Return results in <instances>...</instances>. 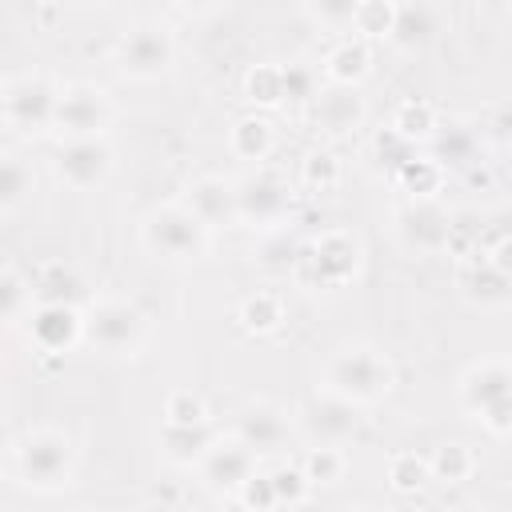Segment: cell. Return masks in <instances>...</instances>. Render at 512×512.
I'll return each mask as SVG.
<instances>
[{
    "mask_svg": "<svg viewBox=\"0 0 512 512\" xmlns=\"http://www.w3.org/2000/svg\"><path fill=\"white\" fill-rule=\"evenodd\" d=\"M392 384H396V368L376 344H344L320 368V392L340 396L356 408L384 400Z\"/></svg>",
    "mask_w": 512,
    "mask_h": 512,
    "instance_id": "obj_1",
    "label": "cell"
},
{
    "mask_svg": "<svg viewBox=\"0 0 512 512\" xmlns=\"http://www.w3.org/2000/svg\"><path fill=\"white\" fill-rule=\"evenodd\" d=\"M12 476L32 492H60L72 484L76 448L60 428H24L12 444Z\"/></svg>",
    "mask_w": 512,
    "mask_h": 512,
    "instance_id": "obj_2",
    "label": "cell"
},
{
    "mask_svg": "<svg viewBox=\"0 0 512 512\" xmlns=\"http://www.w3.org/2000/svg\"><path fill=\"white\" fill-rule=\"evenodd\" d=\"M140 244L168 264H192L208 256L212 232L184 204H156L140 220Z\"/></svg>",
    "mask_w": 512,
    "mask_h": 512,
    "instance_id": "obj_3",
    "label": "cell"
},
{
    "mask_svg": "<svg viewBox=\"0 0 512 512\" xmlns=\"http://www.w3.org/2000/svg\"><path fill=\"white\" fill-rule=\"evenodd\" d=\"M84 340L104 356H136L148 340V316L124 296H92L84 308Z\"/></svg>",
    "mask_w": 512,
    "mask_h": 512,
    "instance_id": "obj_4",
    "label": "cell"
},
{
    "mask_svg": "<svg viewBox=\"0 0 512 512\" xmlns=\"http://www.w3.org/2000/svg\"><path fill=\"white\" fill-rule=\"evenodd\" d=\"M460 404L476 412L492 432H512V364L480 360L460 376Z\"/></svg>",
    "mask_w": 512,
    "mask_h": 512,
    "instance_id": "obj_5",
    "label": "cell"
},
{
    "mask_svg": "<svg viewBox=\"0 0 512 512\" xmlns=\"http://www.w3.org/2000/svg\"><path fill=\"white\" fill-rule=\"evenodd\" d=\"M4 124L20 136H36L48 132L56 124V104H60V88L40 76V72H20L4 80Z\"/></svg>",
    "mask_w": 512,
    "mask_h": 512,
    "instance_id": "obj_6",
    "label": "cell"
},
{
    "mask_svg": "<svg viewBox=\"0 0 512 512\" xmlns=\"http://www.w3.org/2000/svg\"><path fill=\"white\" fill-rule=\"evenodd\" d=\"M236 208H240V224L248 228H284L292 216V184L276 172V168H252L236 180Z\"/></svg>",
    "mask_w": 512,
    "mask_h": 512,
    "instance_id": "obj_7",
    "label": "cell"
},
{
    "mask_svg": "<svg viewBox=\"0 0 512 512\" xmlns=\"http://www.w3.org/2000/svg\"><path fill=\"white\" fill-rule=\"evenodd\" d=\"M360 260H364L360 256V240L352 232H344V228H328L304 248L296 280H304L312 288H340L360 272Z\"/></svg>",
    "mask_w": 512,
    "mask_h": 512,
    "instance_id": "obj_8",
    "label": "cell"
},
{
    "mask_svg": "<svg viewBox=\"0 0 512 512\" xmlns=\"http://www.w3.org/2000/svg\"><path fill=\"white\" fill-rule=\"evenodd\" d=\"M172 56H176V44H172V32L164 24H132L128 32H120L116 48H112V60L120 68V76L128 80H156L172 68Z\"/></svg>",
    "mask_w": 512,
    "mask_h": 512,
    "instance_id": "obj_9",
    "label": "cell"
},
{
    "mask_svg": "<svg viewBox=\"0 0 512 512\" xmlns=\"http://www.w3.org/2000/svg\"><path fill=\"white\" fill-rule=\"evenodd\" d=\"M452 220L456 216L440 204V196H432V200H404L392 216V228H396L400 248L416 256H436V252H448Z\"/></svg>",
    "mask_w": 512,
    "mask_h": 512,
    "instance_id": "obj_10",
    "label": "cell"
},
{
    "mask_svg": "<svg viewBox=\"0 0 512 512\" xmlns=\"http://www.w3.org/2000/svg\"><path fill=\"white\" fill-rule=\"evenodd\" d=\"M112 120V104L108 92L96 84H64L60 88V104H56V132L64 140H84V136H104Z\"/></svg>",
    "mask_w": 512,
    "mask_h": 512,
    "instance_id": "obj_11",
    "label": "cell"
},
{
    "mask_svg": "<svg viewBox=\"0 0 512 512\" xmlns=\"http://www.w3.org/2000/svg\"><path fill=\"white\" fill-rule=\"evenodd\" d=\"M304 436L312 444H328V448H340L348 444L360 428H364V412L340 396H328V392H316L300 412H296Z\"/></svg>",
    "mask_w": 512,
    "mask_h": 512,
    "instance_id": "obj_12",
    "label": "cell"
},
{
    "mask_svg": "<svg viewBox=\"0 0 512 512\" xmlns=\"http://www.w3.org/2000/svg\"><path fill=\"white\" fill-rule=\"evenodd\" d=\"M288 432H292V420L280 404L272 400H248L240 412H236V424H232V436L260 456H276L284 444H288Z\"/></svg>",
    "mask_w": 512,
    "mask_h": 512,
    "instance_id": "obj_13",
    "label": "cell"
},
{
    "mask_svg": "<svg viewBox=\"0 0 512 512\" xmlns=\"http://www.w3.org/2000/svg\"><path fill=\"white\" fill-rule=\"evenodd\" d=\"M208 232H220V228H236L240 224V208H236V180H224L216 172L208 176H196L188 180L184 188V200H180Z\"/></svg>",
    "mask_w": 512,
    "mask_h": 512,
    "instance_id": "obj_14",
    "label": "cell"
},
{
    "mask_svg": "<svg viewBox=\"0 0 512 512\" xmlns=\"http://www.w3.org/2000/svg\"><path fill=\"white\" fill-rule=\"evenodd\" d=\"M56 172L68 188L84 192L96 188L112 172V144L104 136H84V140H64L56 156Z\"/></svg>",
    "mask_w": 512,
    "mask_h": 512,
    "instance_id": "obj_15",
    "label": "cell"
},
{
    "mask_svg": "<svg viewBox=\"0 0 512 512\" xmlns=\"http://www.w3.org/2000/svg\"><path fill=\"white\" fill-rule=\"evenodd\" d=\"M252 472H256V452L244 448L232 432L220 436V440L208 448V456L200 460V480H204L212 492H232V496H236Z\"/></svg>",
    "mask_w": 512,
    "mask_h": 512,
    "instance_id": "obj_16",
    "label": "cell"
},
{
    "mask_svg": "<svg viewBox=\"0 0 512 512\" xmlns=\"http://www.w3.org/2000/svg\"><path fill=\"white\" fill-rule=\"evenodd\" d=\"M28 336L40 352H68L84 340V308L76 304H36L28 316Z\"/></svg>",
    "mask_w": 512,
    "mask_h": 512,
    "instance_id": "obj_17",
    "label": "cell"
},
{
    "mask_svg": "<svg viewBox=\"0 0 512 512\" xmlns=\"http://www.w3.org/2000/svg\"><path fill=\"white\" fill-rule=\"evenodd\" d=\"M308 112H312V124H316L324 136H344V132H352V128L364 124L368 104H364L360 88H340V84H332V88H324V92L312 100Z\"/></svg>",
    "mask_w": 512,
    "mask_h": 512,
    "instance_id": "obj_18",
    "label": "cell"
},
{
    "mask_svg": "<svg viewBox=\"0 0 512 512\" xmlns=\"http://www.w3.org/2000/svg\"><path fill=\"white\" fill-rule=\"evenodd\" d=\"M428 156L444 172H472L480 164V132L464 120H440L436 136L428 140Z\"/></svg>",
    "mask_w": 512,
    "mask_h": 512,
    "instance_id": "obj_19",
    "label": "cell"
},
{
    "mask_svg": "<svg viewBox=\"0 0 512 512\" xmlns=\"http://www.w3.org/2000/svg\"><path fill=\"white\" fill-rule=\"evenodd\" d=\"M456 284H460L464 300H472L480 308H508L512 304V276L500 272L488 256L464 260L460 272H456Z\"/></svg>",
    "mask_w": 512,
    "mask_h": 512,
    "instance_id": "obj_20",
    "label": "cell"
},
{
    "mask_svg": "<svg viewBox=\"0 0 512 512\" xmlns=\"http://www.w3.org/2000/svg\"><path fill=\"white\" fill-rule=\"evenodd\" d=\"M304 240L296 228H268L260 232V240L252 244V264L264 272V276H296L300 260H304Z\"/></svg>",
    "mask_w": 512,
    "mask_h": 512,
    "instance_id": "obj_21",
    "label": "cell"
},
{
    "mask_svg": "<svg viewBox=\"0 0 512 512\" xmlns=\"http://www.w3.org/2000/svg\"><path fill=\"white\" fill-rule=\"evenodd\" d=\"M220 440V432L212 428V424H160V432H156V444H160V452L172 460V464H180V468H200V460L208 456V448Z\"/></svg>",
    "mask_w": 512,
    "mask_h": 512,
    "instance_id": "obj_22",
    "label": "cell"
},
{
    "mask_svg": "<svg viewBox=\"0 0 512 512\" xmlns=\"http://www.w3.org/2000/svg\"><path fill=\"white\" fill-rule=\"evenodd\" d=\"M440 32V8L432 4H396L392 12V28H388V44L400 52H416L428 48Z\"/></svg>",
    "mask_w": 512,
    "mask_h": 512,
    "instance_id": "obj_23",
    "label": "cell"
},
{
    "mask_svg": "<svg viewBox=\"0 0 512 512\" xmlns=\"http://www.w3.org/2000/svg\"><path fill=\"white\" fill-rule=\"evenodd\" d=\"M368 68H372V44L360 40V36L336 40L328 48V56H324V76L332 84H340V88H356L368 76Z\"/></svg>",
    "mask_w": 512,
    "mask_h": 512,
    "instance_id": "obj_24",
    "label": "cell"
},
{
    "mask_svg": "<svg viewBox=\"0 0 512 512\" xmlns=\"http://www.w3.org/2000/svg\"><path fill=\"white\" fill-rule=\"evenodd\" d=\"M272 124L264 120V116H256V112H248V116H240L232 128H228V148H232V156H240V160H248V164H256L260 168V160H268V152H272Z\"/></svg>",
    "mask_w": 512,
    "mask_h": 512,
    "instance_id": "obj_25",
    "label": "cell"
},
{
    "mask_svg": "<svg viewBox=\"0 0 512 512\" xmlns=\"http://www.w3.org/2000/svg\"><path fill=\"white\" fill-rule=\"evenodd\" d=\"M32 188H36L32 164L24 156H16V152H4V160H0V212L12 216L32 196Z\"/></svg>",
    "mask_w": 512,
    "mask_h": 512,
    "instance_id": "obj_26",
    "label": "cell"
},
{
    "mask_svg": "<svg viewBox=\"0 0 512 512\" xmlns=\"http://www.w3.org/2000/svg\"><path fill=\"white\" fill-rule=\"evenodd\" d=\"M32 292H36V304H76L80 300V276H76V268L52 260L32 276Z\"/></svg>",
    "mask_w": 512,
    "mask_h": 512,
    "instance_id": "obj_27",
    "label": "cell"
},
{
    "mask_svg": "<svg viewBox=\"0 0 512 512\" xmlns=\"http://www.w3.org/2000/svg\"><path fill=\"white\" fill-rule=\"evenodd\" d=\"M236 320H240V328H244V332L268 336V332H276V328H280V320H284V300H280L276 292H268V288H256L252 296H244V300H240Z\"/></svg>",
    "mask_w": 512,
    "mask_h": 512,
    "instance_id": "obj_28",
    "label": "cell"
},
{
    "mask_svg": "<svg viewBox=\"0 0 512 512\" xmlns=\"http://www.w3.org/2000/svg\"><path fill=\"white\" fill-rule=\"evenodd\" d=\"M0 312H4V324H20L24 316L36 312L32 276H24L16 264H4L0 272Z\"/></svg>",
    "mask_w": 512,
    "mask_h": 512,
    "instance_id": "obj_29",
    "label": "cell"
},
{
    "mask_svg": "<svg viewBox=\"0 0 512 512\" xmlns=\"http://www.w3.org/2000/svg\"><path fill=\"white\" fill-rule=\"evenodd\" d=\"M392 128L404 136V140H412V144H428L432 136H436V128H440V116H436V108L428 104V100H404L400 108H396V116H392Z\"/></svg>",
    "mask_w": 512,
    "mask_h": 512,
    "instance_id": "obj_30",
    "label": "cell"
},
{
    "mask_svg": "<svg viewBox=\"0 0 512 512\" xmlns=\"http://www.w3.org/2000/svg\"><path fill=\"white\" fill-rule=\"evenodd\" d=\"M392 180L408 192V200H432V196L440 192V184H444V168H440L432 156H416V160H408Z\"/></svg>",
    "mask_w": 512,
    "mask_h": 512,
    "instance_id": "obj_31",
    "label": "cell"
},
{
    "mask_svg": "<svg viewBox=\"0 0 512 512\" xmlns=\"http://www.w3.org/2000/svg\"><path fill=\"white\" fill-rule=\"evenodd\" d=\"M428 468H432V480H440V484H464L472 476V468H476V456H472L468 444L452 440V444H440L428 456Z\"/></svg>",
    "mask_w": 512,
    "mask_h": 512,
    "instance_id": "obj_32",
    "label": "cell"
},
{
    "mask_svg": "<svg viewBox=\"0 0 512 512\" xmlns=\"http://www.w3.org/2000/svg\"><path fill=\"white\" fill-rule=\"evenodd\" d=\"M244 96L260 108L284 104V68L280 64H252L244 72Z\"/></svg>",
    "mask_w": 512,
    "mask_h": 512,
    "instance_id": "obj_33",
    "label": "cell"
},
{
    "mask_svg": "<svg viewBox=\"0 0 512 512\" xmlns=\"http://www.w3.org/2000/svg\"><path fill=\"white\" fill-rule=\"evenodd\" d=\"M356 12L360 0H320V4H304V16L320 28V32H336L344 40V32L356 28Z\"/></svg>",
    "mask_w": 512,
    "mask_h": 512,
    "instance_id": "obj_34",
    "label": "cell"
},
{
    "mask_svg": "<svg viewBox=\"0 0 512 512\" xmlns=\"http://www.w3.org/2000/svg\"><path fill=\"white\" fill-rule=\"evenodd\" d=\"M420 152H416V144L412 140H404L392 124L388 128H380L376 136H372V160L380 164V168H388V176H396L408 160H416Z\"/></svg>",
    "mask_w": 512,
    "mask_h": 512,
    "instance_id": "obj_35",
    "label": "cell"
},
{
    "mask_svg": "<svg viewBox=\"0 0 512 512\" xmlns=\"http://www.w3.org/2000/svg\"><path fill=\"white\" fill-rule=\"evenodd\" d=\"M284 68V104H304V108H312V100L324 92L320 88V72L312 68V64H304V60H288V64H280Z\"/></svg>",
    "mask_w": 512,
    "mask_h": 512,
    "instance_id": "obj_36",
    "label": "cell"
},
{
    "mask_svg": "<svg viewBox=\"0 0 512 512\" xmlns=\"http://www.w3.org/2000/svg\"><path fill=\"white\" fill-rule=\"evenodd\" d=\"M432 480V468H428V456H416V452H396L392 460H388V484L396 488V492H416V488H424Z\"/></svg>",
    "mask_w": 512,
    "mask_h": 512,
    "instance_id": "obj_37",
    "label": "cell"
},
{
    "mask_svg": "<svg viewBox=\"0 0 512 512\" xmlns=\"http://www.w3.org/2000/svg\"><path fill=\"white\" fill-rule=\"evenodd\" d=\"M300 468H304V476H308L312 484H336V480L344 476L348 460H344V452H340V448H328V444H312V448L304 452Z\"/></svg>",
    "mask_w": 512,
    "mask_h": 512,
    "instance_id": "obj_38",
    "label": "cell"
},
{
    "mask_svg": "<svg viewBox=\"0 0 512 512\" xmlns=\"http://www.w3.org/2000/svg\"><path fill=\"white\" fill-rule=\"evenodd\" d=\"M268 476H272V488H276L280 508H296V504H304V500H308V492L316 488V484L304 476V468H300V464H280V468H272Z\"/></svg>",
    "mask_w": 512,
    "mask_h": 512,
    "instance_id": "obj_39",
    "label": "cell"
},
{
    "mask_svg": "<svg viewBox=\"0 0 512 512\" xmlns=\"http://www.w3.org/2000/svg\"><path fill=\"white\" fill-rule=\"evenodd\" d=\"M392 12L396 4H380V0H360V12H356V36L360 40H388V28H392Z\"/></svg>",
    "mask_w": 512,
    "mask_h": 512,
    "instance_id": "obj_40",
    "label": "cell"
},
{
    "mask_svg": "<svg viewBox=\"0 0 512 512\" xmlns=\"http://www.w3.org/2000/svg\"><path fill=\"white\" fill-rule=\"evenodd\" d=\"M164 420H168V424H208V404H204L200 392L176 388V392L164 400Z\"/></svg>",
    "mask_w": 512,
    "mask_h": 512,
    "instance_id": "obj_41",
    "label": "cell"
},
{
    "mask_svg": "<svg viewBox=\"0 0 512 512\" xmlns=\"http://www.w3.org/2000/svg\"><path fill=\"white\" fill-rule=\"evenodd\" d=\"M304 184H308L312 192L336 188V184H340V160H336L328 148H312V152L304 156Z\"/></svg>",
    "mask_w": 512,
    "mask_h": 512,
    "instance_id": "obj_42",
    "label": "cell"
},
{
    "mask_svg": "<svg viewBox=\"0 0 512 512\" xmlns=\"http://www.w3.org/2000/svg\"><path fill=\"white\" fill-rule=\"evenodd\" d=\"M236 500L244 504V512H276V508H280L276 488H272V476H268V472H260V468L244 480V488L236 492Z\"/></svg>",
    "mask_w": 512,
    "mask_h": 512,
    "instance_id": "obj_43",
    "label": "cell"
},
{
    "mask_svg": "<svg viewBox=\"0 0 512 512\" xmlns=\"http://www.w3.org/2000/svg\"><path fill=\"white\" fill-rule=\"evenodd\" d=\"M484 256H488V260H492V264H496L500 272H508V276H512V236L496 240V244H492V248H488Z\"/></svg>",
    "mask_w": 512,
    "mask_h": 512,
    "instance_id": "obj_44",
    "label": "cell"
},
{
    "mask_svg": "<svg viewBox=\"0 0 512 512\" xmlns=\"http://www.w3.org/2000/svg\"><path fill=\"white\" fill-rule=\"evenodd\" d=\"M344 512H372V508H344Z\"/></svg>",
    "mask_w": 512,
    "mask_h": 512,
    "instance_id": "obj_45",
    "label": "cell"
},
{
    "mask_svg": "<svg viewBox=\"0 0 512 512\" xmlns=\"http://www.w3.org/2000/svg\"><path fill=\"white\" fill-rule=\"evenodd\" d=\"M508 364H512V360H508Z\"/></svg>",
    "mask_w": 512,
    "mask_h": 512,
    "instance_id": "obj_46",
    "label": "cell"
}]
</instances>
